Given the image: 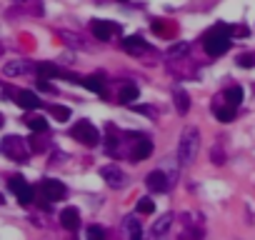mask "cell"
<instances>
[{"label":"cell","instance_id":"603a6c76","mask_svg":"<svg viewBox=\"0 0 255 240\" xmlns=\"http://www.w3.org/2000/svg\"><path fill=\"white\" fill-rule=\"evenodd\" d=\"M30 65L25 63V60H10L8 65H5V75H20V73H25Z\"/></svg>","mask_w":255,"mask_h":240},{"label":"cell","instance_id":"4316f807","mask_svg":"<svg viewBox=\"0 0 255 240\" xmlns=\"http://www.w3.org/2000/svg\"><path fill=\"white\" fill-rule=\"evenodd\" d=\"M188 53V43H178V45H173L170 50H168V55L170 58H178V55H185Z\"/></svg>","mask_w":255,"mask_h":240},{"label":"cell","instance_id":"7402d4cb","mask_svg":"<svg viewBox=\"0 0 255 240\" xmlns=\"http://www.w3.org/2000/svg\"><path fill=\"white\" fill-rule=\"evenodd\" d=\"M125 230L130 233V238H133V240H138V238L143 235L140 220H138V218H133V215H130V218H125Z\"/></svg>","mask_w":255,"mask_h":240},{"label":"cell","instance_id":"4dcf8cb0","mask_svg":"<svg viewBox=\"0 0 255 240\" xmlns=\"http://www.w3.org/2000/svg\"><path fill=\"white\" fill-rule=\"evenodd\" d=\"M23 183H25V180H23L20 175H13V178H10V188H13V193H15V190H18Z\"/></svg>","mask_w":255,"mask_h":240},{"label":"cell","instance_id":"4fadbf2b","mask_svg":"<svg viewBox=\"0 0 255 240\" xmlns=\"http://www.w3.org/2000/svg\"><path fill=\"white\" fill-rule=\"evenodd\" d=\"M153 153V143L148 140V138H143L138 145H135V150H133V160H145Z\"/></svg>","mask_w":255,"mask_h":240},{"label":"cell","instance_id":"8fae6325","mask_svg":"<svg viewBox=\"0 0 255 240\" xmlns=\"http://www.w3.org/2000/svg\"><path fill=\"white\" fill-rule=\"evenodd\" d=\"M123 50L138 55V53H143V50H148V43H145L140 35H128V38L123 40Z\"/></svg>","mask_w":255,"mask_h":240},{"label":"cell","instance_id":"52a82bcc","mask_svg":"<svg viewBox=\"0 0 255 240\" xmlns=\"http://www.w3.org/2000/svg\"><path fill=\"white\" fill-rule=\"evenodd\" d=\"M90 30H93V35H95L98 40H110V35H113V33H118L120 28H118V25H113V23H108V20H93Z\"/></svg>","mask_w":255,"mask_h":240},{"label":"cell","instance_id":"277c9868","mask_svg":"<svg viewBox=\"0 0 255 240\" xmlns=\"http://www.w3.org/2000/svg\"><path fill=\"white\" fill-rule=\"evenodd\" d=\"M0 153H5L8 158L18 160V163H23V160L28 158V148H25L23 138H15V135H10V138L3 140V145H0Z\"/></svg>","mask_w":255,"mask_h":240},{"label":"cell","instance_id":"ffe728a7","mask_svg":"<svg viewBox=\"0 0 255 240\" xmlns=\"http://www.w3.org/2000/svg\"><path fill=\"white\" fill-rule=\"evenodd\" d=\"M28 128L35 133H43V130H48V120L43 115H33V118H28Z\"/></svg>","mask_w":255,"mask_h":240},{"label":"cell","instance_id":"83f0119b","mask_svg":"<svg viewBox=\"0 0 255 240\" xmlns=\"http://www.w3.org/2000/svg\"><path fill=\"white\" fill-rule=\"evenodd\" d=\"M88 238H90V240H103V238H105V230L98 228V225H90V228H88Z\"/></svg>","mask_w":255,"mask_h":240},{"label":"cell","instance_id":"d6986e66","mask_svg":"<svg viewBox=\"0 0 255 240\" xmlns=\"http://www.w3.org/2000/svg\"><path fill=\"white\" fill-rule=\"evenodd\" d=\"M215 115H218V120L220 123H230V120H235V105H223V108H218L215 110Z\"/></svg>","mask_w":255,"mask_h":240},{"label":"cell","instance_id":"f1b7e54d","mask_svg":"<svg viewBox=\"0 0 255 240\" xmlns=\"http://www.w3.org/2000/svg\"><path fill=\"white\" fill-rule=\"evenodd\" d=\"M213 163H215V165H223V163H225V155H223V150H218V148L213 150Z\"/></svg>","mask_w":255,"mask_h":240},{"label":"cell","instance_id":"5bb4252c","mask_svg":"<svg viewBox=\"0 0 255 240\" xmlns=\"http://www.w3.org/2000/svg\"><path fill=\"white\" fill-rule=\"evenodd\" d=\"M80 83H83L90 93H95V95H103V93H105V85H103V80H100L98 75H90V78L80 80Z\"/></svg>","mask_w":255,"mask_h":240},{"label":"cell","instance_id":"7a4b0ae2","mask_svg":"<svg viewBox=\"0 0 255 240\" xmlns=\"http://www.w3.org/2000/svg\"><path fill=\"white\" fill-rule=\"evenodd\" d=\"M230 33H233L230 25H215V28L205 35V40H203L205 53L213 55V58L228 53V50H230V43H233V40H230Z\"/></svg>","mask_w":255,"mask_h":240},{"label":"cell","instance_id":"2e32d148","mask_svg":"<svg viewBox=\"0 0 255 240\" xmlns=\"http://www.w3.org/2000/svg\"><path fill=\"white\" fill-rule=\"evenodd\" d=\"M170 223H173V213H165L160 220L153 223V235H155V238H158V235H165L168 228H170Z\"/></svg>","mask_w":255,"mask_h":240},{"label":"cell","instance_id":"7c38bea8","mask_svg":"<svg viewBox=\"0 0 255 240\" xmlns=\"http://www.w3.org/2000/svg\"><path fill=\"white\" fill-rule=\"evenodd\" d=\"M173 100H175V108H178L180 115H185L190 110V98H188V93L183 88H175L173 90Z\"/></svg>","mask_w":255,"mask_h":240},{"label":"cell","instance_id":"d4e9b609","mask_svg":"<svg viewBox=\"0 0 255 240\" xmlns=\"http://www.w3.org/2000/svg\"><path fill=\"white\" fill-rule=\"evenodd\" d=\"M238 65H240V68H255V53H243V55H238Z\"/></svg>","mask_w":255,"mask_h":240},{"label":"cell","instance_id":"484cf974","mask_svg":"<svg viewBox=\"0 0 255 240\" xmlns=\"http://www.w3.org/2000/svg\"><path fill=\"white\" fill-rule=\"evenodd\" d=\"M50 113H53V115L60 120V123H63V120H68V118H70V110H68L65 105H53V108H50Z\"/></svg>","mask_w":255,"mask_h":240},{"label":"cell","instance_id":"44dd1931","mask_svg":"<svg viewBox=\"0 0 255 240\" xmlns=\"http://www.w3.org/2000/svg\"><path fill=\"white\" fill-rule=\"evenodd\" d=\"M225 100H228L230 105H235V108H238V105L243 103V88H240V85L228 88V90H225Z\"/></svg>","mask_w":255,"mask_h":240},{"label":"cell","instance_id":"ba28073f","mask_svg":"<svg viewBox=\"0 0 255 240\" xmlns=\"http://www.w3.org/2000/svg\"><path fill=\"white\" fill-rule=\"evenodd\" d=\"M40 190H43V195H45L48 200H60V198L65 195V185H63L60 180H53V178L43 180Z\"/></svg>","mask_w":255,"mask_h":240},{"label":"cell","instance_id":"9c48e42d","mask_svg":"<svg viewBox=\"0 0 255 240\" xmlns=\"http://www.w3.org/2000/svg\"><path fill=\"white\" fill-rule=\"evenodd\" d=\"M15 103L23 108V110H35L40 105V100H38V95H35L33 90H20L18 95H15Z\"/></svg>","mask_w":255,"mask_h":240},{"label":"cell","instance_id":"6da1fadb","mask_svg":"<svg viewBox=\"0 0 255 240\" xmlns=\"http://www.w3.org/2000/svg\"><path fill=\"white\" fill-rule=\"evenodd\" d=\"M198 150H200V130L195 125H188L178 140V163L183 168H190L198 158Z\"/></svg>","mask_w":255,"mask_h":240},{"label":"cell","instance_id":"ac0fdd59","mask_svg":"<svg viewBox=\"0 0 255 240\" xmlns=\"http://www.w3.org/2000/svg\"><path fill=\"white\" fill-rule=\"evenodd\" d=\"M38 75H40V78H60V75H65V73H63L58 65H53V63H40Z\"/></svg>","mask_w":255,"mask_h":240},{"label":"cell","instance_id":"e0dca14e","mask_svg":"<svg viewBox=\"0 0 255 240\" xmlns=\"http://www.w3.org/2000/svg\"><path fill=\"white\" fill-rule=\"evenodd\" d=\"M15 195H18V203H20V205H30V203H33V195H35V193H33V188H30L28 183H23V185L15 190Z\"/></svg>","mask_w":255,"mask_h":240},{"label":"cell","instance_id":"1f68e13d","mask_svg":"<svg viewBox=\"0 0 255 240\" xmlns=\"http://www.w3.org/2000/svg\"><path fill=\"white\" fill-rule=\"evenodd\" d=\"M15 3H20V0H15Z\"/></svg>","mask_w":255,"mask_h":240},{"label":"cell","instance_id":"8992f818","mask_svg":"<svg viewBox=\"0 0 255 240\" xmlns=\"http://www.w3.org/2000/svg\"><path fill=\"white\" fill-rule=\"evenodd\" d=\"M145 185H148V190H153V193H165L170 188V180L163 170H153V173H148V178H145Z\"/></svg>","mask_w":255,"mask_h":240},{"label":"cell","instance_id":"30bf717a","mask_svg":"<svg viewBox=\"0 0 255 240\" xmlns=\"http://www.w3.org/2000/svg\"><path fill=\"white\" fill-rule=\"evenodd\" d=\"M60 223H63L65 230H78V225H80V213H78L75 208H65V210L60 213Z\"/></svg>","mask_w":255,"mask_h":240},{"label":"cell","instance_id":"cb8c5ba5","mask_svg":"<svg viewBox=\"0 0 255 240\" xmlns=\"http://www.w3.org/2000/svg\"><path fill=\"white\" fill-rule=\"evenodd\" d=\"M138 213H143V215L155 213V203H153L150 198H140V200H138Z\"/></svg>","mask_w":255,"mask_h":240},{"label":"cell","instance_id":"9a60e30c","mask_svg":"<svg viewBox=\"0 0 255 240\" xmlns=\"http://www.w3.org/2000/svg\"><path fill=\"white\" fill-rule=\"evenodd\" d=\"M138 98H140L138 85L128 83V85H123V88H120V103H133V100H138Z\"/></svg>","mask_w":255,"mask_h":240},{"label":"cell","instance_id":"3957f363","mask_svg":"<svg viewBox=\"0 0 255 240\" xmlns=\"http://www.w3.org/2000/svg\"><path fill=\"white\" fill-rule=\"evenodd\" d=\"M73 138H78L83 145H88V148H95L98 143H100V133H98V128L93 125V123H88V120H80V123L73 128Z\"/></svg>","mask_w":255,"mask_h":240},{"label":"cell","instance_id":"5b68a950","mask_svg":"<svg viewBox=\"0 0 255 240\" xmlns=\"http://www.w3.org/2000/svg\"><path fill=\"white\" fill-rule=\"evenodd\" d=\"M100 178L110 185V188H123L125 185V175L118 165H103L100 168Z\"/></svg>","mask_w":255,"mask_h":240},{"label":"cell","instance_id":"f546056e","mask_svg":"<svg viewBox=\"0 0 255 240\" xmlns=\"http://www.w3.org/2000/svg\"><path fill=\"white\" fill-rule=\"evenodd\" d=\"M38 88H40L43 93H50V90H53V85L48 83V78H40V80H38Z\"/></svg>","mask_w":255,"mask_h":240}]
</instances>
